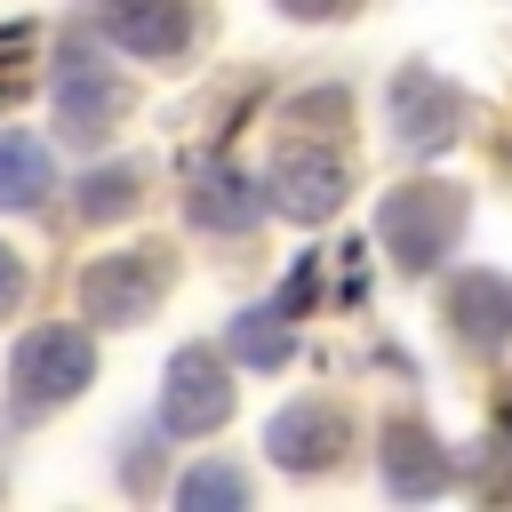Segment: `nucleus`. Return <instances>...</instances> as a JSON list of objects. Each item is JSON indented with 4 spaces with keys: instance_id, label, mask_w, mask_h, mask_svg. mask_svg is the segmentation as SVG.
Masks as SVG:
<instances>
[{
    "instance_id": "20e7f679",
    "label": "nucleus",
    "mask_w": 512,
    "mask_h": 512,
    "mask_svg": "<svg viewBox=\"0 0 512 512\" xmlns=\"http://www.w3.org/2000/svg\"><path fill=\"white\" fill-rule=\"evenodd\" d=\"M232 408V384H224V352L208 344H184L168 360V384H160V424L168 432H216Z\"/></svg>"
},
{
    "instance_id": "f03ea898",
    "label": "nucleus",
    "mask_w": 512,
    "mask_h": 512,
    "mask_svg": "<svg viewBox=\"0 0 512 512\" xmlns=\"http://www.w3.org/2000/svg\"><path fill=\"white\" fill-rule=\"evenodd\" d=\"M160 288H168V256H160V248H120V256H96V264H88V280H80L88 320H104V328L144 320V312L160 304Z\"/></svg>"
},
{
    "instance_id": "0eeeda50",
    "label": "nucleus",
    "mask_w": 512,
    "mask_h": 512,
    "mask_svg": "<svg viewBox=\"0 0 512 512\" xmlns=\"http://www.w3.org/2000/svg\"><path fill=\"white\" fill-rule=\"evenodd\" d=\"M120 104H128V88H120L112 72H96L88 56H72V64L56 72V128H64V136H104V128L120 120Z\"/></svg>"
},
{
    "instance_id": "9b49d317",
    "label": "nucleus",
    "mask_w": 512,
    "mask_h": 512,
    "mask_svg": "<svg viewBox=\"0 0 512 512\" xmlns=\"http://www.w3.org/2000/svg\"><path fill=\"white\" fill-rule=\"evenodd\" d=\"M392 104H400V136H408V144H416V136H424V144H440V136L456 128V112H464V96H456V88H440L432 72H408V80L392 88Z\"/></svg>"
},
{
    "instance_id": "423d86ee",
    "label": "nucleus",
    "mask_w": 512,
    "mask_h": 512,
    "mask_svg": "<svg viewBox=\"0 0 512 512\" xmlns=\"http://www.w3.org/2000/svg\"><path fill=\"white\" fill-rule=\"evenodd\" d=\"M104 40L128 56H176L192 40L184 0H104Z\"/></svg>"
},
{
    "instance_id": "f257e3e1",
    "label": "nucleus",
    "mask_w": 512,
    "mask_h": 512,
    "mask_svg": "<svg viewBox=\"0 0 512 512\" xmlns=\"http://www.w3.org/2000/svg\"><path fill=\"white\" fill-rule=\"evenodd\" d=\"M88 368H96L88 328H32V336L16 344V360H8L16 416H48V408H64V400L88 384Z\"/></svg>"
},
{
    "instance_id": "6e6552de",
    "label": "nucleus",
    "mask_w": 512,
    "mask_h": 512,
    "mask_svg": "<svg viewBox=\"0 0 512 512\" xmlns=\"http://www.w3.org/2000/svg\"><path fill=\"white\" fill-rule=\"evenodd\" d=\"M56 184V160L32 128H0V208H40Z\"/></svg>"
},
{
    "instance_id": "2eb2a0df",
    "label": "nucleus",
    "mask_w": 512,
    "mask_h": 512,
    "mask_svg": "<svg viewBox=\"0 0 512 512\" xmlns=\"http://www.w3.org/2000/svg\"><path fill=\"white\" fill-rule=\"evenodd\" d=\"M16 296H24V264H16L8 240H0V312H16Z\"/></svg>"
},
{
    "instance_id": "7ed1b4c3",
    "label": "nucleus",
    "mask_w": 512,
    "mask_h": 512,
    "mask_svg": "<svg viewBox=\"0 0 512 512\" xmlns=\"http://www.w3.org/2000/svg\"><path fill=\"white\" fill-rule=\"evenodd\" d=\"M456 232H464V200H456L448 184H416V192H400V200L384 208V240L400 248L408 272H416V264H440V256L456 248Z\"/></svg>"
},
{
    "instance_id": "f8f14e48",
    "label": "nucleus",
    "mask_w": 512,
    "mask_h": 512,
    "mask_svg": "<svg viewBox=\"0 0 512 512\" xmlns=\"http://www.w3.org/2000/svg\"><path fill=\"white\" fill-rule=\"evenodd\" d=\"M232 352H240L248 368H280V360H288V304L240 312V328H232Z\"/></svg>"
},
{
    "instance_id": "4468645a",
    "label": "nucleus",
    "mask_w": 512,
    "mask_h": 512,
    "mask_svg": "<svg viewBox=\"0 0 512 512\" xmlns=\"http://www.w3.org/2000/svg\"><path fill=\"white\" fill-rule=\"evenodd\" d=\"M240 496H248V480L224 472V464H200V472L176 488V504H240Z\"/></svg>"
},
{
    "instance_id": "1a4fd4ad",
    "label": "nucleus",
    "mask_w": 512,
    "mask_h": 512,
    "mask_svg": "<svg viewBox=\"0 0 512 512\" xmlns=\"http://www.w3.org/2000/svg\"><path fill=\"white\" fill-rule=\"evenodd\" d=\"M192 224H208V232H248L256 224V192H248V176H232V168H192Z\"/></svg>"
},
{
    "instance_id": "39448f33",
    "label": "nucleus",
    "mask_w": 512,
    "mask_h": 512,
    "mask_svg": "<svg viewBox=\"0 0 512 512\" xmlns=\"http://www.w3.org/2000/svg\"><path fill=\"white\" fill-rule=\"evenodd\" d=\"M272 200L288 208V216H328L336 200H344V160L336 152H320V144H288L280 160H272Z\"/></svg>"
},
{
    "instance_id": "dca6fc26",
    "label": "nucleus",
    "mask_w": 512,
    "mask_h": 512,
    "mask_svg": "<svg viewBox=\"0 0 512 512\" xmlns=\"http://www.w3.org/2000/svg\"><path fill=\"white\" fill-rule=\"evenodd\" d=\"M288 8H304V16H328V8H344V0H288Z\"/></svg>"
},
{
    "instance_id": "ddd939ff",
    "label": "nucleus",
    "mask_w": 512,
    "mask_h": 512,
    "mask_svg": "<svg viewBox=\"0 0 512 512\" xmlns=\"http://www.w3.org/2000/svg\"><path fill=\"white\" fill-rule=\"evenodd\" d=\"M80 208H88V216H120V208H136V168H104V176H88Z\"/></svg>"
},
{
    "instance_id": "9d476101",
    "label": "nucleus",
    "mask_w": 512,
    "mask_h": 512,
    "mask_svg": "<svg viewBox=\"0 0 512 512\" xmlns=\"http://www.w3.org/2000/svg\"><path fill=\"white\" fill-rule=\"evenodd\" d=\"M336 448H344V424H336L328 408L296 400L288 416H272V456H280V464H304V472H312V464H328Z\"/></svg>"
}]
</instances>
